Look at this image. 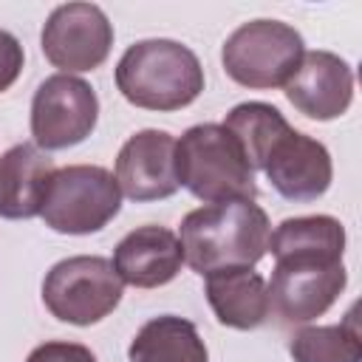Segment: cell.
I'll return each instance as SVG.
<instances>
[{
  "instance_id": "cell-1",
  "label": "cell",
  "mask_w": 362,
  "mask_h": 362,
  "mask_svg": "<svg viewBox=\"0 0 362 362\" xmlns=\"http://www.w3.org/2000/svg\"><path fill=\"white\" fill-rule=\"evenodd\" d=\"M269 215L255 201H221L181 221V252L201 277L226 266H255L269 252Z\"/></svg>"
},
{
  "instance_id": "cell-2",
  "label": "cell",
  "mask_w": 362,
  "mask_h": 362,
  "mask_svg": "<svg viewBox=\"0 0 362 362\" xmlns=\"http://www.w3.org/2000/svg\"><path fill=\"white\" fill-rule=\"evenodd\" d=\"M119 93L144 110H181L204 90V68L187 45L175 40L133 42L116 65Z\"/></svg>"
},
{
  "instance_id": "cell-3",
  "label": "cell",
  "mask_w": 362,
  "mask_h": 362,
  "mask_svg": "<svg viewBox=\"0 0 362 362\" xmlns=\"http://www.w3.org/2000/svg\"><path fill=\"white\" fill-rule=\"evenodd\" d=\"M178 184L198 201H255L257 184L240 144L223 124H195L175 141Z\"/></svg>"
},
{
  "instance_id": "cell-4",
  "label": "cell",
  "mask_w": 362,
  "mask_h": 362,
  "mask_svg": "<svg viewBox=\"0 0 362 362\" xmlns=\"http://www.w3.org/2000/svg\"><path fill=\"white\" fill-rule=\"evenodd\" d=\"M303 37L280 20H252L238 25L221 51L229 79L243 88H283L303 59Z\"/></svg>"
},
{
  "instance_id": "cell-5",
  "label": "cell",
  "mask_w": 362,
  "mask_h": 362,
  "mask_svg": "<svg viewBox=\"0 0 362 362\" xmlns=\"http://www.w3.org/2000/svg\"><path fill=\"white\" fill-rule=\"evenodd\" d=\"M122 209L116 175L99 164H71L54 173L42 221L59 235H90L105 229Z\"/></svg>"
},
{
  "instance_id": "cell-6",
  "label": "cell",
  "mask_w": 362,
  "mask_h": 362,
  "mask_svg": "<svg viewBox=\"0 0 362 362\" xmlns=\"http://www.w3.org/2000/svg\"><path fill=\"white\" fill-rule=\"evenodd\" d=\"M122 286L107 257L76 255L51 266L42 280V303L62 322L93 325L119 305Z\"/></svg>"
},
{
  "instance_id": "cell-7",
  "label": "cell",
  "mask_w": 362,
  "mask_h": 362,
  "mask_svg": "<svg viewBox=\"0 0 362 362\" xmlns=\"http://www.w3.org/2000/svg\"><path fill=\"white\" fill-rule=\"evenodd\" d=\"M348 283L342 260L320 257H286L274 260L269 291V311L283 325H300L322 317Z\"/></svg>"
},
{
  "instance_id": "cell-8",
  "label": "cell",
  "mask_w": 362,
  "mask_h": 362,
  "mask_svg": "<svg viewBox=\"0 0 362 362\" xmlns=\"http://www.w3.org/2000/svg\"><path fill=\"white\" fill-rule=\"evenodd\" d=\"M96 90L74 74H54L34 90L31 136L42 150H65L85 141L96 127Z\"/></svg>"
},
{
  "instance_id": "cell-9",
  "label": "cell",
  "mask_w": 362,
  "mask_h": 362,
  "mask_svg": "<svg viewBox=\"0 0 362 362\" xmlns=\"http://www.w3.org/2000/svg\"><path fill=\"white\" fill-rule=\"evenodd\" d=\"M42 54L62 74L99 68L113 45V23L93 3H62L42 25Z\"/></svg>"
},
{
  "instance_id": "cell-10",
  "label": "cell",
  "mask_w": 362,
  "mask_h": 362,
  "mask_svg": "<svg viewBox=\"0 0 362 362\" xmlns=\"http://www.w3.org/2000/svg\"><path fill=\"white\" fill-rule=\"evenodd\" d=\"M116 184L130 201L170 198L181 187L175 173V139L153 127L133 133L116 156Z\"/></svg>"
},
{
  "instance_id": "cell-11",
  "label": "cell",
  "mask_w": 362,
  "mask_h": 362,
  "mask_svg": "<svg viewBox=\"0 0 362 362\" xmlns=\"http://www.w3.org/2000/svg\"><path fill=\"white\" fill-rule=\"evenodd\" d=\"M260 170L286 201H317L328 192L334 178L325 144L294 127L274 141Z\"/></svg>"
},
{
  "instance_id": "cell-12",
  "label": "cell",
  "mask_w": 362,
  "mask_h": 362,
  "mask_svg": "<svg viewBox=\"0 0 362 362\" xmlns=\"http://www.w3.org/2000/svg\"><path fill=\"white\" fill-rule=\"evenodd\" d=\"M286 99L308 119H339L354 102V71L334 51H305L291 79L283 85Z\"/></svg>"
},
{
  "instance_id": "cell-13",
  "label": "cell",
  "mask_w": 362,
  "mask_h": 362,
  "mask_svg": "<svg viewBox=\"0 0 362 362\" xmlns=\"http://www.w3.org/2000/svg\"><path fill=\"white\" fill-rule=\"evenodd\" d=\"M110 263L122 283H130L136 288H156L170 283L181 272L184 252L175 232L147 223L119 240Z\"/></svg>"
},
{
  "instance_id": "cell-14",
  "label": "cell",
  "mask_w": 362,
  "mask_h": 362,
  "mask_svg": "<svg viewBox=\"0 0 362 362\" xmlns=\"http://www.w3.org/2000/svg\"><path fill=\"white\" fill-rule=\"evenodd\" d=\"M54 161L37 144H14L0 156V218L23 221L42 212Z\"/></svg>"
},
{
  "instance_id": "cell-15",
  "label": "cell",
  "mask_w": 362,
  "mask_h": 362,
  "mask_svg": "<svg viewBox=\"0 0 362 362\" xmlns=\"http://www.w3.org/2000/svg\"><path fill=\"white\" fill-rule=\"evenodd\" d=\"M204 277H206L204 283L206 303L221 325L249 331L266 322L269 291H266V280L252 266H226Z\"/></svg>"
},
{
  "instance_id": "cell-16",
  "label": "cell",
  "mask_w": 362,
  "mask_h": 362,
  "mask_svg": "<svg viewBox=\"0 0 362 362\" xmlns=\"http://www.w3.org/2000/svg\"><path fill=\"white\" fill-rule=\"evenodd\" d=\"M130 362H209V351L198 328L175 314H161L147 320L130 348Z\"/></svg>"
},
{
  "instance_id": "cell-17",
  "label": "cell",
  "mask_w": 362,
  "mask_h": 362,
  "mask_svg": "<svg viewBox=\"0 0 362 362\" xmlns=\"http://www.w3.org/2000/svg\"><path fill=\"white\" fill-rule=\"evenodd\" d=\"M269 249H272L274 260H286V257L342 260V252H345V229L331 215L286 218L269 235Z\"/></svg>"
},
{
  "instance_id": "cell-18",
  "label": "cell",
  "mask_w": 362,
  "mask_h": 362,
  "mask_svg": "<svg viewBox=\"0 0 362 362\" xmlns=\"http://www.w3.org/2000/svg\"><path fill=\"white\" fill-rule=\"evenodd\" d=\"M288 354L294 362H362L356 308H351L339 325H308L294 331Z\"/></svg>"
},
{
  "instance_id": "cell-19",
  "label": "cell",
  "mask_w": 362,
  "mask_h": 362,
  "mask_svg": "<svg viewBox=\"0 0 362 362\" xmlns=\"http://www.w3.org/2000/svg\"><path fill=\"white\" fill-rule=\"evenodd\" d=\"M223 127L235 136V141L240 144L252 170H260L269 150L274 147V141L291 130V124L283 119V113L266 102H243V105L232 107L223 119Z\"/></svg>"
},
{
  "instance_id": "cell-20",
  "label": "cell",
  "mask_w": 362,
  "mask_h": 362,
  "mask_svg": "<svg viewBox=\"0 0 362 362\" xmlns=\"http://www.w3.org/2000/svg\"><path fill=\"white\" fill-rule=\"evenodd\" d=\"M25 362H96V356L90 354V348L79 345V342H42L37 345Z\"/></svg>"
},
{
  "instance_id": "cell-21",
  "label": "cell",
  "mask_w": 362,
  "mask_h": 362,
  "mask_svg": "<svg viewBox=\"0 0 362 362\" xmlns=\"http://www.w3.org/2000/svg\"><path fill=\"white\" fill-rule=\"evenodd\" d=\"M23 45L11 31L0 28V93L8 90L23 71Z\"/></svg>"
}]
</instances>
